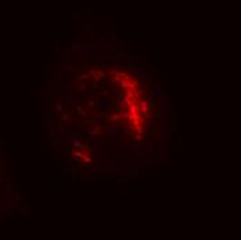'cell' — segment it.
Segmentation results:
<instances>
[{"mask_svg":"<svg viewBox=\"0 0 241 240\" xmlns=\"http://www.w3.org/2000/svg\"><path fill=\"white\" fill-rule=\"evenodd\" d=\"M128 112H129V117H130V118H133V117H136V115H139V112H140L139 104L133 103L132 106H129V107H128Z\"/></svg>","mask_w":241,"mask_h":240,"instance_id":"obj_1","label":"cell"},{"mask_svg":"<svg viewBox=\"0 0 241 240\" xmlns=\"http://www.w3.org/2000/svg\"><path fill=\"white\" fill-rule=\"evenodd\" d=\"M105 132H107L108 136H111V138H115V136L119 135V128L116 125H110L105 128Z\"/></svg>","mask_w":241,"mask_h":240,"instance_id":"obj_2","label":"cell"},{"mask_svg":"<svg viewBox=\"0 0 241 240\" xmlns=\"http://www.w3.org/2000/svg\"><path fill=\"white\" fill-rule=\"evenodd\" d=\"M144 144H146V143H144L143 140H134L133 143L129 144V149H132V150H139V149H142Z\"/></svg>","mask_w":241,"mask_h":240,"instance_id":"obj_3","label":"cell"},{"mask_svg":"<svg viewBox=\"0 0 241 240\" xmlns=\"http://www.w3.org/2000/svg\"><path fill=\"white\" fill-rule=\"evenodd\" d=\"M139 107H140V112L142 114H148V103L146 101V100H142L140 101V104H139Z\"/></svg>","mask_w":241,"mask_h":240,"instance_id":"obj_4","label":"cell"},{"mask_svg":"<svg viewBox=\"0 0 241 240\" xmlns=\"http://www.w3.org/2000/svg\"><path fill=\"white\" fill-rule=\"evenodd\" d=\"M104 78H107V74L103 72V71H98V70H97V72H96V75H94V79H96V81H101V79H104Z\"/></svg>","mask_w":241,"mask_h":240,"instance_id":"obj_5","label":"cell"},{"mask_svg":"<svg viewBox=\"0 0 241 240\" xmlns=\"http://www.w3.org/2000/svg\"><path fill=\"white\" fill-rule=\"evenodd\" d=\"M118 115H119V119H120V121H126V119L129 118V112L126 111V110H123V111L118 112Z\"/></svg>","mask_w":241,"mask_h":240,"instance_id":"obj_6","label":"cell"},{"mask_svg":"<svg viewBox=\"0 0 241 240\" xmlns=\"http://www.w3.org/2000/svg\"><path fill=\"white\" fill-rule=\"evenodd\" d=\"M69 103H71L72 106H75V107H76V106H82V99H81V97H73L72 96V100Z\"/></svg>","mask_w":241,"mask_h":240,"instance_id":"obj_7","label":"cell"},{"mask_svg":"<svg viewBox=\"0 0 241 240\" xmlns=\"http://www.w3.org/2000/svg\"><path fill=\"white\" fill-rule=\"evenodd\" d=\"M152 94H154L155 97H158V96H162V94H164V92H162V89H161V86H159V85H158V86L154 89V92H152Z\"/></svg>","mask_w":241,"mask_h":240,"instance_id":"obj_8","label":"cell"},{"mask_svg":"<svg viewBox=\"0 0 241 240\" xmlns=\"http://www.w3.org/2000/svg\"><path fill=\"white\" fill-rule=\"evenodd\" d=\"M86 93H87V96L92 99V97H94L97 94V90H96V88H90V89H87V90H86Z\"/></svg>","mask_w":241,"mask_h":240,"instance_id":"obj_9","label":"cell"},{"mask_svg":"<svg viewBox=\"0 0 241 240\" xmlns=\"http://www.w3.org/2000/svg\"><path fill=\"white\" fill-rule=\"evenodd\" d=\"M125 96L133 100L134 99V90H132V89H126V90H125Z\"/></svg>","mask_w":241,"mask_h":240,"instance_id":"obj_10","label":"cell"},{"mask_svg":"<svg viewBox=\"0 0 241 240\" xmlns=\"http://www.w3.org/2000/svg\"><path fill=\"white\" fill-rule=\"evenodd\" d=\"M55 110H57L58 112H63V101H61V100H57V101H55Z\"/></svg>","mask_w":241,"mask_h":240,"instance_id":"obj_11","label":"cell"},{"mask_svg":"<svg viewBox=\"0 0 241 240\" xmlns=\"http://www.w3.org/2000/svg\"><path fill=\"white\" fill-rule=\"evenodd\" d=\"M76 111H78V114H81V115H86L87 114V112L82 108V106H76Z\"/></svg>","mask_w":241,"mask_h":240,"instance_id":"obj_12","label":"cell"},{"mask_svg":"<svg viewBox=\"0 0 241 240\" xmlns=\"http://www.w3.org/2000/svg\"><path fill=\"white\" fill-rule=\"evenodd\" d=\"M72 156H75L76 158H82V157H83V154H82L81 151H78V150H73V151H72Z\"/></svg>","mask_w":241,"mask_h":240,"instance_id":"obj_13","label":"cell"},{"mask_svg":"<svg viewBox=\"0 0 241 240\" xmlns=\"http://www.w3.org/2000/svg\"><path fill=\"white\" fill-rule=\"evenodd\" d=\"M63 89L67 92V93H71V92H72V85H64Z\"/></svg>","mask_w":241,"mask_h":240,"instance_id":"obj_14","label":"cell"},{"mask_svg":"<svg viewBox=\"0 0 241 240\" xmlns=\"http://www.w3.org/2000/svg\"><path fill=\"white\" fill-rule=\"evenodd\" d=\"M110 121H120L119 119V115H118V112H115V114H112L110 117Z\"/></svg>","mask_w":241,"mask_h":240,"instance_id":"obj_15","label":"cell"},{"mask_svg":"<svg viewBox=\"0 0 241 240\" xmlns=\"http://www.w3.org/2000/svg\"><path fill=\"white\" fill-rule=\"evenodd\" d=\"M134 126V131H136V133H143V128H142V125H133Z\"/></svg>","mask_w":241,"mask_h":240,"instance_id":"obj_16","label":"cell"},{"mask_svg":"<svg viewBox=\"0 0 241 240\" xmlns=\"http://www.w3.org/2000/svg\"><path fill=\"white\" fill-rule=\"evenodd\" d=\"M89 78V74H82V75L78 76V81H83V79H87Z\"/></svg>","mask_w":241,"mask_h":240,"instance_id":"obj_17","label":"cell"},{"mask_svg":"<svg viewBox=\"0 0 241 240\" xmlns=\"http://www.w3.org/2000/svg\"><path fill=\"white\" fill-rule=\"evenodd\" d=\"M136 78H139L140 81H144V78H146V74H143V72H139V74H136Z\"/></svg>","mask_w":241,"mask_h":240,"instance_id":"obj_18","label":"cell"},{"mask_svg":"<svg viewBox=\"0 0 241 240\" xmlns=\"http://www.w3.org/2000/svg\"><path fill=\"white\" fill-rule=\"evenodd\" d=\"M90 135H92V136H98L100 135V129H93V131H90Z\"/></svg>","mask_w":241,"mask_h":240,"instance_id":"obj_19","label":"cell"},{"mask_svg":"<svg viewBox=\"0 0 241 240\" xmlns=\"http://www.w3.org/2000/svg\"><path fill=\"white\" fill-rule=\"evenodd\" d=\"M96 72H97V70H96V68H90V70H89V72H87V74H89V76H94V75H96Z\"/></svg>","mask_w":241,"mask_h":240,"instance_id":"obj_20","label":"cell"},{"mask_svg":"<svg viewBox=\"0 0 241 240\" xmlns=\"http://www.w3.org/2000/svg\"><path fill=\"white\" fill-rule=\"evenodd\" d=\"M78 89H79L81 92H86V90H87V88L85 86L83 83H79V85H78Z\"/></svg>","mask_w":241,"mask_h":240,"instance_id":"obj_21","label":"cell"},{"mask_svg":"<svg viewBox=\"0 0 241 240\" xmlns=\"http://www.w3.org/2000/svg\"><path fill=\"white\" fill-rule=\"evenodd\" d=\"M87 106H89V107H94L96 101H94V100H92V99H89V100H87Z\"/></svg>","mask_w":241,"mask_h":240,"instance_id":"obj_22","label":"cell"},{"mask_svg":"<svg viewBox=\"0 0 241 240\" xmlns=\"http://www.w3.org/2000/svg\"><path fill=\"white\" fill-rule=\"evenodd\" d=\"M63 121L64 122H69V117L67 114H63Z\"/></svg>","mask_w":241,"mask_h":240,"instance_id":"obj_23","label":"cell"},{"mask_svg":"<svg viewBox=\"0 0 241 240\" xmlns=\"http://www.w3.org/2000/svg\"><path fill=\"white\" fill-rule=\"evenodd\" d=\"M123 133H125V135H130V131H129L126 126H123Z\"/></svg>","mask_w":241,"mask_h":240,"instance_id":"obj_24","label":"cell"},{"mask_svg":"<svg viewBox=\"0 0 241 240\" xmlns=\"http://www.w3.org/2000/svg\"><path fill=\"white\" fill-rule=\"evenodd\" d=\"M64 71H68V72H71V64H68L67 67H64Z\"/></svg>","mask_w":241,"mask_h":240,"instance_id":"obj_25","label":"cell"}]
</instances>
